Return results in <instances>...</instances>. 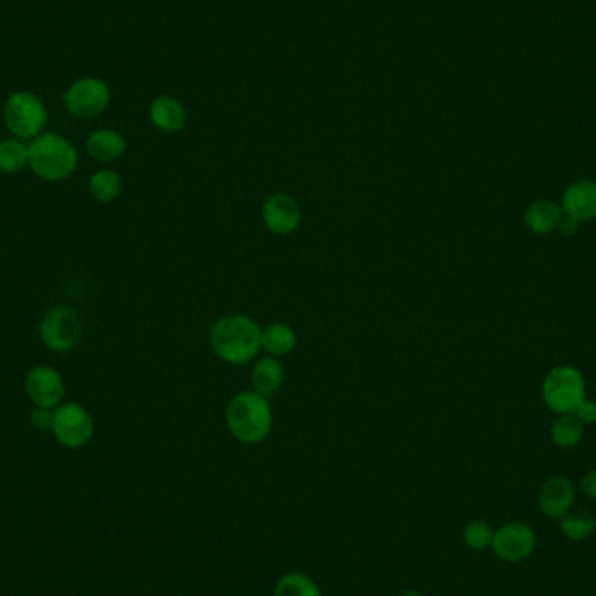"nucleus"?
<instances>
[{"mask_svg": "<svg viewBox=\"0 0 596 596\" xmlns=\"http://www.w3.org/2000/svg\"><path fill=\"white\" fill-rule=\"evenodd\" d=\"M210 342L220 358L241 365L257 356L262 347V330L248 316L232 314L211 326Z\"/></svg>", "mask_w": 596, "mask_h": 596, "instance_id": "nucleus-1", "label": "nucleus"}, {"mask_svg": "<svg viewBox=\"0 0 596 596\" xmlns=\"http://www.w3.org/2000/svg\"><path fill=\"white\" fill-rule=\"evenodd\" d=\"M77 164L79 154L74 145L56 133L39 135L28 145V168L46 182L67 180L74 175Z\"/></svg>", "mask_w": 596, "mask_h": 596, "instance_id": "nucleus-2", "label": "nucleus"}, {"mask_svg": "<svg viewBox=\"0 0 596 596\" xmlns=\"http://www.w3.org/2000/svg\"><path fill=\"white\" fill-rule=\"evenodd\" d=\"M225 419L234 438L243 443H258L271 433V407L264 394L257 391L236 394L227 407Z\"/></svg>", "mask_w": 596, "mask_h": 596, "instance_id": "nucleus-3", "label": "nucleus"}, {"mask_svg": "<svg viewBox=\"0 0 596 596\" xmlns=\"http://www.w3.org/2000/svg\"><path fill=\"white\" fill-rule=\"evenodd\" d=\"M584 394L583 373L574 366H556L542 382V400L555 414H574Z\"/></svg>", "mask_w": 596, "mask_h": 596, "instance_id": "nucleus-4", "label": "nucleus"}, {"mask_svg": "<svg viewBox=\"0 0 596 596\" xmlns=\"http://www.w3.org/2000/svg\"><path fill=\"white\" fill-rule=\"evenodd\" d=\"M4 121L14 136L37 138L48 122V110L35 93L16 91L4 105Z\"/></svg>", "mask_w": 596, "mask_h": 596, "instance_id": "nucleus-5", "label": "nucleus"}, {"mask_svg": "<svg viewBox=\"0 0 596 596\" xmlns=\"http://www.w3.org/2000/svg\"><path fill=\"white\" fill-rule=\"evenodd\" d=\"M39 337L44 346L53 353H68L82 339V321L79 314L68 305H58L49 309L41 325Z\"/></svg>", "mask_w": 596, "mask_h": 596, "instance_id": "nucleus-6", "label": "nucleus"}, {"mask_svg": "<svg viewBox=\"0 0 596 596\" xmlns=\"http://www.w3.org/2000/svg\"><path fill=\"white\" fill-rule=\"evenodd\" d=\"M51 433L63 447H86L95 434V420L79 403H61L55 408Z\"/></svg>", "mask_w": 596, "mask_h": 596, "instance_id": "nucleus-7", "label": "nucleus"}, {"mask_svg": "<svg viewBox=\"0 0 596 596\" xmlns=\"http://www.w3.org/2000/svg\"><path fill=\"white\" fill-rule=\"evenodd\" d=\"M63 100L72 116L79 119H93V117L102 116L103 112L109 109L112 95L107 82L95 77H86L75 81L63 95Z\"/></svg>", "mask_w": 596, "mask_h": 596, "instance_id": "nucleus-8", "label": "nucleus"}, {"mask_svg": "<svg viewBox=\"0 0 596 596\" xmlns=\"http://www.w3.org/2000/svg\"><path fill=\"white\" fill-rule=\"evenodd\" d=\"M536 542V532L527 523H508L495 532L492 548L504 562L516 563L534 553Z\"/></svg>", "mask_w": 596, "mask_h": 596, "instance_id": "nucleus-9", "label": "nucleus"}, {"mask_svg": "<svg viewBox=\"0 0 596 596\" xmlns=\"http://www.w3.org/2000/svg\"><path fill=\"white\" fill-rule=\"evenodd\" d=\"M25 391L34 407L56 408L65 396V382L53 366L37 365L28 372Z\"/></svg>", "mask_w": 596, "mask_h": 596, "instance_id": "nucleus-10", "label": "nucleus"}, {"mask_svg": "<svg viewBox=\"0 0 596 596\" xmlns=\"http://www.w3.org/2000/svg\"><path fill=\"white\" fill-rule=\"evenodd\" d=\"M262 217L269 231L286 236L297 231L302 222V211L297 201L288 194H274L265 199Z\"/></svg>", "mask_w": 596, "mask_h": 596, "instance_id": "nucleus-11", "label": "nucleus"}, {"mask_svg": "<svg viewBox=\"0 0 596 596\" xmlns=\"http://www.w3.org/2000/svg\"><path fill=\"white\" fill-rule=\"evenodd\" d=\"M563 215L574 218L579 224L596 218V182L579 180L570 183L562 197Z\"/></svg>", "mask_w": 596, "mask_h": 596, "instance_id": "nucleus-12", "label": "nucleus"}, {"mask_svg": "<svg viewBox=\"0 0 596 596\" xmlns=\"http://www.w3.org/2000/svg\"><path fill=\"white\" fill-rule=\"evenodd\" d=\"M576 494L567 478L556 476L546 481L539 492V508L549 518H563L570 513Z\"/></svg>", "mask_w": 596, "mask_h": 596, "instance_id": "nucleus-13", "label": "nucleus"}, {"mask_svg": "<svg viewBox=\"0 0 596 596\" xmlns=\"http://www.w3.org/2000/svg\"><path fill=\"white\" fill-rule=\"evenodd\" d=\"M126 149V138L114 129H98L89 135L86 142L89 156L100 163H114L119 157L124 156Z\"/></svg>", "mask_w": 596, "mask_h": 596, "instance_id": "nucleus-14", "label": "nucleus"}, {"mask_svg": "<svg viewBox=\"0 0 596 596\" xmlns=\"http://www.w3.org/2000/svg\"><path fill=\"white\" fill-rule=\"evenodd\" d=\"M150 121L161 131L175 133L185 126L187 110L173 96H159L150 103Z\"/></svg>", "mask_w": 596, "mask_h": 596, "instance_id": "nucleus-15", "label": "nucleus"}, {"mask_svg": "<svg viewBox=\"0 0 596 596\" xmlns=\"http://www.w3.org/2000/svg\"><path fill=\"white\" fill-rule=\"evenodd\" d=\"M562 218L563 211L558 204L541 199V201H534L525 210L523 222L530 232H534L537 236H546L560 227Z\"/></svg>", "mask_w": 596, "mask_h": 596, "instance_id": "nucleus-16", "label": "nucleus"}, {"mask_svg": "<svg viewBox=\"0 0 596 596\" xmlns=\"http://www.w3.org/2000/svg\"><path fill=\"white\" fill-rule=\"evenodd\" d=\"M283 380H285V370L278 359H260L257 365L253 366L251 382H253L257 393L264 394V396L276 393L279 387L283 386Z\"/></svg>", "mask_w": 596, "mask_h": 596, "instance_id": "nucleus-17", "label": "nucleus"}, {"mask_svg": "<svg viewBox=\"0 0 596 596\" xmlns=\"http://www.w3.org/2000/svg\"><path fill=\"white\" fill-rule=\"evenodd\" d=\"M297 346V333L283 323H274L262 330V347L272 356H286Z\"/></svg>", "mask_w": 596, "mask_h": 596, "instance_id": "nucleus-18", "label": "nucleus"}, {"mask_svg": "<svg viewBox=\"0 0 596 596\" xmlns=\"http://www.w3.org/2000/svg\"><path fill=\"white\" fill-rule=\"evenodd\" d=\"M584 436V424L574 414L560 415L551 426V440L558 447L572 448L581 443Z\"/></svg>", "mask_w": 596, "mask_h": 596, "instance_id": "nucleus-19", "label": "nucleus"}, {"mask_svg": "<svg viewBox=\"0 0 596 596\" xmlns=\"http://www.w3.org/2000/svg\"><path fill=\"white\" fill-rule=\"evenodd\" d=\"M89 194L98 203H112L119 197L122 190V180L116 171H96L93 177L89 178Z\"/></svg>", "mask_w": 596, "mask_h": 596, "instance_id": "nucleus-20", "label": "nucleus"}, {"mask_svg": "<svg viewBox=\"0 0 596 596\" xmlns=\"http://www.w3.org/2000/svg\"><path fill=\"white\" fill-rule=\"evenodd\" d=\"M28 166V147L20 140L0 142V173L16 175Z\"/></svg>", "mask_w": 596, "mask_h": 596, "instance_id": "nucleus-21", "label": "nucleus"}, {"mask_svg": "<svg viewBox=\"0 0 596 596\" xmlns=\"http://www.w3.org/2000/svg\"><path fill=\"white\" fill-rule=\"evenodd\" d=\"M563 536L569 537L572 541H584L593 536L596 530V520L593 516L584 513V511H572L562 518Z\"/></svg>", "mask_w": 596, "mask_h": 596, "instance_id": "nucleus-22", "label": "nucleus"}, {"mask_svg": "<svg viewBox=\"0 0 596 596\" xmlns=\"http://www.w3.org/2000/svg\"><path fill=\"white\" fill-rule=\"evenodd\" d=\"M274 596H321L318 586L304 574H288L276 584Z\"/></svg>", "mask_w": 596, "mask_h": 596, "instance_id": "nucleus-23", "label": "nucleus"}, {"mask_svg": "<svg viewBox=\"0 0 596 596\" xmlns=\"http://www.w3.org/2000/svg\"><path fill=\"white\" fill-rule=\"evenodd\" d=\"M492 539H494V532H492L488 523L471 522L464 529V542H466V546L476 549V551H481V549H487L488 546H492Z\"/></svg>", "mask_w": 596, "mask_h": 596, "instance_id": "nucleus-24", "label": "nucleus"}, {"mask_svg": "<svg viewBox=\"0 0 596 596\" xmlns=\"http://www.w3.org/2000/svg\"><path fill=\"white\" fill-rule=\"evenodd\" d=\"M53 417H55V408L34 407L30 412V422L39 431H51Z\"/></svg>", "mask_w": 596, "mask_h": 596, "instance_id": "nucleus-25", "label": "nucleus"}, {"mask_svg": "<svg viewBox=\"0 0 596 596\" xmlns=\"http://www.w3.org/2000/svg\"><path fill=\"white\" fill-rule=\"evenodd\" d=\"M574 415L581 420L583 424H593L596 422V403L595 401L583 400L574 410Z\"/></svg>", "mask_w": 596, "mask_h": 596, "instance_id": "nucleus-26", "label": "nucleus"}, {"mask_svg": "<svg viewBox=\"0 0 596 596\" xmlns=\"http://www.w3.org/2000/svg\"><path fill=\"white\" fill-rule=\"evenodd\" d=\"M584 494L591 497V499H596V471H590L588 475L584 476L583 485Z\"/></svg>", "mask_w": 596, "mask_h": 596, "instance_id": "nucleus-27", "label": "nucleus"}, {"mask_svg": "<svg viewBox=\"0 0 596 596\" xmlns=\"http://www.w3.org/2000/svg\"><path fill=\"white\" fill-rule=\"evenodd\" d=\"M562 234L565 236H574L576 234L577 229H579V222L574 220V218L567 217V215H563L562 222H560V227H558Z\"/></svg>", "mask_w": 596, "mask_h": 596, "instance_id": "nucleus-28", "label": "nucleus"}, {"mask_svg": "<svg viewBox=\"0 0 596 596\" xmlns=\"http://www.w3.org/2000/svg\"><path fill=\"white\" fill-rule=\"evenodd\" d=\"M401 596H422L420 595V593H417V591H405V593H403V595Z\"/></svg>", "mask_w": 596, "mask_h": 596, "instance_id": "nucleus-29", "label": "nucleus"}]
</instances>
